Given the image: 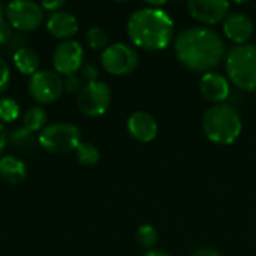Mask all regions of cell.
I'll use <instances>...</instances> for the list:
<instances>
[{
  "label": "cell",
  "mask_w": 256,
  "mask_h": 256,
  "mask_svg": "<svg viewBox=\"0 0 256 256\" xmlns=\"http://www.w3.org/2000/svg\"><path fill=\"white\" fill-rule=\"evenodd\" d=\"M174 50L184 68L204 74L212 72L225 57V45L220 36L201 26L180 32L174 40Z\"/></svg>",
  "instance_id": "1"
},
{
  "label": "cell",
  "mask_w": 256,
  "mask_h": 256,
  "mask_svg": "<svg viewBox=\"0 0 256 256\" xmlns=\"http://www.w3.org/2000/svg\"><path fill=\"white\" fill-rule=\"evenodd\" d=\"M174 33L172 18L160 8H142L129 16L128 34L132 44L147 51L165 50Z\"/></svg>",
  "instance_id": "2"
},
{
  "label": "cell",
  "mask_w": 256,
  "mask_h": 256,
  "mask_svg": "<svg viewBox=\"0 0 256 256\" xmlns=\"http://www.w3.org/2000/svg\"><path fill=\"white\" fill-rule=\"evenodd\" d=\"M202 129L206 136L222 146H230L237 141L242 134L243 123L240 114L231 105H213L204 112Z\"/></svg>",
  "instance_id": "3"
},
{
  "label": "cell",
  "mask_w": 256,
  "mask_h": 256,
  "mask_svg": "<svg viewBox=\"0 0 256 256\" xmlns=\"http://www.w3.org/2000/svg\"><path fill=\"white\" fill-rule=\"evenodd\" d=\"M225 68L230 81L244 90L256 92V45H236L226 52Z\"/></svg>",
  "instance_id": "4"
},
{
  "label": "cell",
  "mask_w": 256,
  "mask_h": 256,
  "mask_svg": "<svg viewBox=\"0 0 256 256\" xmlns=\"http://www.w3.org/2000/svg\"><path fill=\"white\" fill-rule=\"evenodd\" d=\"M38 144L48 153L66 154L81 144V132L75 124L56 122L46 124L38 135Z\"/></svg>",
  "instance_id": "5"
},
{
  "label": "cell",
  "mask_w": 256,
  "mask_h": 256,
  "mask_svg": "<svg viewBox=\"0 0 256 256\" xmlns=\"http://www.w3.org/2000/svg\"><path fill=\"white\" fill-rule=\"evenodd\" d=\"M6 21L20 32L36 30L45 20V10L40 3L30 0H14L6 4Z\"/></svg>",
  "instance_id": "6"
},
{
  "label": "cell",
  "mask_w": 256,
  "mask_h": 256,
  "mask_svg": "<svg viewBox=\"0 0 256 256\" xmlns=\"http://www.w3.org/2000/svg\"><path fill=\"white\" fill-rule=\"evenodd\" d=\"M140 56L136 50L128 44L116 42L108 45L100 56V63L104 69L111 75H128L134 72L138 66Z\"/></svg>",
  "instance_id": "7"
},
{
  "label": "cell",
  "mask_w": 256,
  "mask_h": 256,
  "mask_svg": "<svg viewBox=\"0 0 256 256\" xmlns=\"http://www.w3.org/2000/svg\"><path fill=\"white\" fill-rule=\"evenodd\" d=\"M63 92H64L63 78L56 70L51 69L38 70L28 80V94L34 102L40 105L56 102L57 99H60Z\"/></svg>",
  "instance_id": "8"
},
{
  "label": "cell",
  "mask_w": 256,
  "mask_h": 256,
  "mask_svg": "<svg viewBox=\"0 0 256 256\" xmlns=\"http://www.w3.org/2000/svg\"><path fill=\"white\" fill-rule=\"evenodd\" d=\"M111 104V88L102 81L87 82L76 98L78 110L87 117L102 116Z\"/></svg>",
  "instance_id": "9"
},
{
  "label": "cell",
  "mask_w": 256,
  "mask_h": 256,
  "mask_svg": "<svg viewBox=\"0 0 256 256\" xmlns=\"http://www.w3.org/2000/svg\"><path fill=\"white\" fill-rule=\"evenodd\" d=\"M84 64V50L80 42L69 39L60 42L52 52V66L58 75L70 76Z\"/></svg>",
  "instance_id": "10"
},
{
  "label": "cell",
  "mask_w": 256,
  "mask_h": 256,
  "mask_svg": "<svg viewBox=\"0 0 256 256\" xmlns=\"http://www.w3.org/2000/svg\"><path fill=\"white\" fill-rule=\"evenodd\" d=\"M188 9L202 24H218L230 15V3L225 0H190Z\"/></svg>",
  "instance_id": "11"
},
{
  "label": "cell",
  "mask_w": 256,
  "mask_h": 256,
  "mask_svg": "<svg viewBox=\"0 0 256 256\" xmlns=\"http://www.w3.org/2000/svg\"><path fill=\"white\" fill-rule=\"evenodd\" d=\"M255 27L252 20L242 12L230 14L224 20V33L225 36L236 42L237 45H244L252 36H254Z\"/></svg>",
  "instance_id": "12"
},
{
  "label": "cell",
  "mask_w": 256,
  "mask_h": 256,
  "mask_svg": "<svg viewBox=\"0 0 256 256\" xmlns=\"http://www.w3.org/2000/svg\"><path fill=\"white\" fill-rule=\"evenodd\" d=\"M78 28L80 24L76 16L68 10L60 9L57 12L50 14L46 18V30L56 39H62V42L72 39L78 33Z\"/></svg>",
  "instance_id": "13"
},
{
  "label": "cell",
  "mask_w": 256,
  "mask_h": 256,
  "mask_svg": "<svg viewBox=\"0 0 256 256\" xmlns=\"http://www.w3.org/2000/svg\"><path fill=\"white\" fill-rule=\"evenodd\" d=\"M200 92L206 100L219 105L226 100L231 93L230 81L218 72H207L201 76Z\"/></svg>",
  "instance_id": "14"
},
{
  "label": "cell",
  "mask_w": 256,
  "mask_h": 256,
  "mask_svg": "<svg viewBox=\"0 0 256 256\" xmlns=\"http://www.w3.org/2000/svg\"><path fill=\"white\" fill-rule=\"evenodd\" d=\"M126 126L130 136L140 142H150L158 135V122L146 111H136L130 114Z\"/></svg>",
  "instance_id": "15"
},
{
  "label": "cell",
  "mask_w": 256,
  "mask_h": 256,
  "mask_svg": "<svg viewBox=\"0 0 256 256\" xmlns=\"http://www.w3.org/2000/svg\"><path fill=\"white\" fill-rule=\"evenodd\" d=\"M27 177L26 164L16 156H2L0 158V178L9 184H20Z\"/></svg>",
  "instance_id": "16"
},
{
  "label": "cell",
  "mask_w": 256,
  "mask_h": 256,
  "mask_svg": "<svg viewBox=\"0 0 256 256\" xmlns=\"http://www.w3.org/2000/svg\"><path fill=\"white\" fill-rule=\"evenodd\" d=\"M12 62L20 74L32 76L39 70L40 58H39V54L33 48L22 46L12 54Z\"/></svg>",
  "instance_id": "17"
},
{
  "label": "cell",
  "mask_w": 256,
  "mask_h": 256,
  "mask_svg": "<svg viewBox=\"0 0 256 256\" xmlns=\"http://www.w3.org/2000/svg\"><path fill=\"white\" fill-rule=\"evenodd\" d=\"M38 141L34 132L28 130L24 126L15 128L10 132H8V144L18 150V152H28L34 147V142Z\"/></svg>",
  "instance_id": "18"
},
{
  "label": "cell",
  "mask_w": 256,
  "mask_h": 256,
  "mask_svg": "<svg viewBox=\"0 0 256 256\" xmlns=\"http://www.w3.org/2000/svg\"><path fill=\"white\" fill-rule=\"evenodd\" d=\"M46 120H48V114H46L45 108H42L40 105L30 106L22 114V126L34 134L40 132L46 126Z\"/></svg>",
  "instance_id": "19"
},
{
  "label": "cell",
  "mask_w": 256,
  "mask_h": 256,
  "mask_svg": "<svg viewBox=\"0 0 256 256\" xmlns=\"http://www.w3.org/2000/svg\"><path fill=\"white\" fill-rule=\"evenodd\" d=\"M75 153H76L78 162L84 166H93L100 159V153H99L98 147L94 144L86 142V141H81V144L76 147Z\"/></svg>",
  "instance_id": "20"
},
{
  "label": "cell",
  "mask_w": 256,
  "mask_h": 256,
  "mask_svg": "<svg viewBox=\"0 0 256 256\" xmlns=\"http://www.w3.org/2000/svg\"><path fill=\"white\" fill-rule=\"evenodd\" d=\"M20 105L10 96L0 98V123H12L20 117Z\"/></svg>",
  "instance_id": "21"
},
{
  "label": "cell",
  "mask_w": 256,
  "mask_h": 256,
  "mask_svg": "<svg viewBox=\"0 0 256 256\" xmlns=\"http://www.w3.org/2000/svg\"><path fill=\"white\" fill-rule=\"evenodd\" d=\"M86 39L92 50H102V51L108 46V42H110V36H108L106 30H104L102 27L88 28Z\"/></svg>",
  "instance_id": "22"
},
{
  "label": "cell",
  "mask_w": 256,
  "mask_h": 256,
  "mask_svg": "<svg viewBox=\"0 0 256 256\" xmlns=\"http://www.w3.org/2000/svg\"><path fill=\"white\" fill-rule=\"evenodd\" d=\"M136 243L144 249H152L158 242V231L152 225H141L136 231Z\"/></svg>",
  "instance_id": "23"
},
{
  "label": "cell",
  "mask_w": 256,
  "mask_h": 256,
  "mask_svg": "<svg viewBox=\"0 0 256 256\" xmlns=\"http://www.w3.org/2000/svg\"><path fill=\"white\" fill-rule=\"evenodd\" d=\"M9 84H10V68L8 62L3 57H0V94L8 90Z\"/></svg>",
  "instance_id": "24"
},
{
  "label": "cell",
  "mask_w": 256,
  "mask_h": 256,
  "mask_svg": "<svg viewBox=\"0 0 256 256\" xmlns=\"http://www.w3.org/2000/svg\"><path fill=\"white\" fill-rule=\"evenodd\" d=\"M80 74L82 80H86L87 82H93V81H98L99 69L94 63H84L82 68L80 69Z\"/></svg>",
  "instance_id": "25"
},
{
  "label": "cell",
  "mask_w": 256,
  "mask_h": 256,
  "mask_svg": "<svg viewBox=\"0 0 256 256\" xmlns=\"http://www.w3.org/2000/svg\"><path fill=\"white\" fill-rule=\"evenodd\" d=\"M14 38V30L12 26L4 20L0 21V45H8Z\"/></svg>",
  "instance_id": "26"
},
{
  "label": "cell",
  "mask_w": 256,
  "mask_h": 256,
  "mask_svg": "<svg viewBox=\"0 0 256 256\" xmlns=\"http://www.w3.org/2000/svg\"><path fill=\"white\" fill-rule=\"evenodd\" d=\"M63 84H64V92L68 93H76V92H81V80L80 76L76 75H70V76H66L63 80Z\"/></svg>",
  "instance_id": "27"
},
{
  "label": "cell",
  "mask_w": 256,
  "mask_h": 256,
  "mask_svg": "<svg viewBox=\"0 0 256 256\" xmlns=\"http://www.w3.org/2000/svg\"><path fill=\"white\" fill-rule=\"evenodd\" d=\"M63 4H64V2H63V0H54V2H48V0H45V2H42V3H40L42 9H44L45 12H48V14H52V12L60 10V8H62Z\"/></svg>",
  "instance_id": "28"
},
{
  "label": "cell",
  "mask_w": 256,
  "mask_h": 256,
  "mask_svg": "<svg viewBox=\"0 0 256 256\" xmlns=\"http://www.w3.org/2000/svg\"><path fill=\"white\" fill-rule=\"evenodd\" d=\"M8 146V130L4 129V124L0 123V158Z\"/></svg>",
  "instance_id": "29"
},
{
  "label": "cell",
  "mask_w": 256,
  "mask_h": 256,
  "mask_svg": "<svg viewBox=\"0 0 256 256\" xmlns=\"http://www.w3.org/2000/svg\"><path fill=\"white\" fill-rule=\"evenodd\" d=\"M190 256H220L214 249H208V248H202V249H198L195 250Z\"/></svg>",
  "instance_id": "30"
},
{
  "label": "cell",
  "mask_w": 256,
  "mask_h": 256,
  "mask_svg": "<svg viewBox=\"0 0 256 256\" xmlns=\"http://www.w3.org/2000/svg\"><path fill=\"white\" fill-rule=\"evenodd\" d=\"M144 256H171L170 254H166V252H164V250H148V252H146Z\"/></svg>",
  "instance_id": "31"
},
{
  "label": "cell",
  "mask_w": 256,
  "mask_h": 256,
  "mask_svg": "<svg viewBox=\"0 0 256 256\" xmlns=\"http://www.w3.org/2000/svg\"><path fill=\"white\" fill-rule=\"evenodd\" d=\"M4 10H6V4H3V3L0 2V21L4 20Z\"/></svg>",
  "instance_id": "32"
}]
</instances>
